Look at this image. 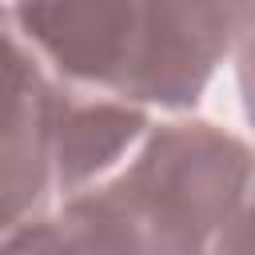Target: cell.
I'll use <instances>...</instances> for the list:
<instances>
[{
	"label": "cell",
	"mask_w": 255,
	"mask_h": 255,
	"mask_svg": "<svg viewBox=\"0 0 255 255\" xmlns=\"http://www.w3.org/2000/svg\"><path fill=\"white\" fill-rule=\"evenodd\" d=\"M147 116L131 100H96L84 92H52V171L64 191L80 195L139 135Z\"/></svg>",
	"instance_id": "6"
},
{
	"label": "cell",
	"mask_w": 255,
	"mask_h": 255,
	"mask_svg": "<svg viewBox=\"0 0 255 255\" xmlns=\"http://www.w3.org/2000/svg\"><path fill=\"white\" fill-rule=\"evenodd\" d=\"M255 155L215 124H167L116 179L159 223L211 251V239L243 207Z\"/></svg>",
	"instance_id": "1"
},
{
	"label": "cell",
	"mask_w": 255,
	"mask_h": 255,
	"mask_svg": "<svg viewBox=\"0 0 255 255\" xmlns=\"http://www.w3.org/2000/svg\"><path fill=\"white\" fill-rule=\"evenodd\" d=\"M235 36H251L243 0H135V44L116 96L191 108Z\"/></svg>",
	"instance_id": "2"
},
{
	"label": "cell",
	"mask_w": 255,
	"mask_h": 255,
	"mask_svg": "<svg viewBox=\"0 0 255 255\" xmlns=\"http://www.w3.org/2000/svg\"><path fill=\"white\" fill-rule=\"evenodd\" d=\"M211 255H255V203L231 215V223L211 239Z\"/></svg>",
	"instance_id": "7"
},
{
	"label": "cell",
	"mask_w": 255,
	"mask_h": 255,
	"mask_svg": "<svg viewBox=\"0 0 255 255\" xmlns=\"http://www.w3.org/2000/svg\"><path fill=\"white\" fill-rule=\"evenodd\" d=\"M0 255H207V247L159 223L112 179L72 195L56 219L12 235Z\"/></svg>",
	"instance_id": "4"
},
{
	"label": "cell",
	"mask_w": 255,
	"mask_h": 255,
	"mask_svg": "<svg viewBox=\"0 0 255 255\" xmlns=\"http://www.w3.org/2000/svg\"><path fill=\"white\" fill-rule=\"evenodd\" d=\"M239 88H243L247 120L255 124V32L243 40V52H239Z\"/></svg>",
	"instance_id": "8"
},
{
	"label": "cell",
	"mask_w": 255,
	"mask_h": 255,
	"mask_svg": "<svg viewBox=\"0 0 255 255\" xmlns=\"http://www.w3.org/2000/svg\"><path fill=\"white\" fill-rule=\"evenodd\" d=\"M12 20L68 80L120 88L135 44V0H12Z\"/></svg>",
	"instance_id": "5"
},
{
	"label": "cell",
	"mask_w": 255,
	"mask_h": 255,
	"mask_svg": "<svg viewBox=\"0 0 255 255\" xmlns=\"http://www.w3.org/2000/svg\"><path fill=\"white\" fill-rule=\"evenodd\" d=\"M52 84L0 8V247L32 227L52 175Z\"/></svg>",
	"instance_id": "3"
}]
</instances>
